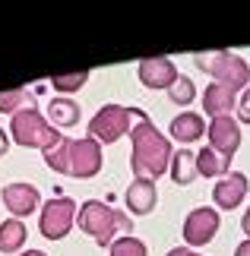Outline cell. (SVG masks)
Listing matches in <instances>:
<instances>
[{
  "instance_id": "cell-23",
  "label": "cell",
  "mask_w": 250,
  "mask_h": 256,
  "mask_svg": "<svg viewBox=\"0 0 250 256\" xmlns=\"http://www.w3.org/2000/svg\"><path fill=\"white\" fill-rule=\"evenodd\" d=\"M23 102H29V92H26V88H10V92H0V111H7V114L23 111Z\"/></svg>"
},
{
  "instance_id": "cell-15",
  "label": "cell",
  "mask_w": 250,
  "mask_h": 256,
  "mask_svg": "<svg viewBox=\"0 0 250 256\" xmlns=\"http://www.w3.org/2000/svg\"><path fill=\"white\" fill-rule=\"evenodd\" d=\"M203 133H206V120L199 114L184 111V114H177L174 120H171V136H174L177 142H196Z\"/></svg>"
},
{
  "instance_id": "cell-5",
  "label": "cell",
  "mask_w": 250,
  "mask_h": 256,
  "mask_svg": "<svg viewBox=\"0 0 250 256\" xmlns=\"http://www.w3.org/2000/svg\"><path fill=\"white\" fill-rule=\"evenodd\" d=\"M10 133L19 146H32V149H54L61 146V130L51 126L42 117V111L35 108H23V111L13 114V124H10Z\"/></svg>"
},
{
  "instance_id": "cell-18",
  "label": "cell",
  "mask_w": 250,
  "mask_h": 256,
  "mask_svg": "<svg viewBox=\"0 0 250 256\" xmlns=\"http://www.w3.org/2000/svg\"><path fill=\"white\" fill-rule=\"evenodd\" d=\"M228 164H231V158H225L212 146H209V149H199V155H196V171L203 177H222L228 171Z\"/></svg>"
},
{
  "instance_id": "cell-3",
  "label": "cell",
  "mask_w": 250,
  "mask_h": 256,
  "mask_svg": "<svg viewBox=\"0 0 250 256\" xmlns=\"http://www.w3.org/2000/svg\"><path fill=\"white\" fill-rule=\"evenodd\" d=\"M76 222H79V228H83L89 238H95L98 244H114V234H117V231L127 234L130 228H133L124 212H117V209H111L108 202H98V200L83 202V209H79Z\"/></svg>"
},
{
  "instance_id": "cell-2",
  "label": "cell",
  "mask_w": 250,
  "mask_h": 256,
  "mask_svg": "<svg viewBox=\"0 0 250 256\" xmlns=\"http://www.w3.org/2000/svg\"><path fill=\"white\" fill-rule=\"evenodd\" d=\"M45 162L54 171L70 177H95L102 171V142L86 136V140H61V146L42 152Z\"/></svg>"
},
{
  "instance_id": "cell-11",
  "label": "cell",
  "mask_w": 250,
  "mask_h": 256,
  "mask_svg": "<svg viewBox=\"0 0 250 256\" xmlns=\"http://www.w3.org/2000/svg\"><path fill=\"white\" fill-rule=\"evenodd\" d=\"M0 196H4V206L16 215V218L32 215L38 209V202H42V196H38V190L32 184H7Z\"/></svg>"
},
{
  "instance_id": "cell-13",
  "label": "cell",
  "mask_w": 250,
  "mask_h": 256,
  "mask_svg": "<svg viewBox=\"0 0 250 256\" xmlns=\"http://www.w3.org/2000/svg\"><path fill=\"white\" fill-rule=\"evenodd\" d=\"M155 200H158L155 180H133L127 186V209L136 215H149L155 209Z\"/></svg>"
},
{
  "instance_id": "cell-7",
  "label": "cell",
  "mask_w": 250,
  "mask_h": 256,
  "mask_svg": "<svg viewBox=\"0 0 250 256\" xmlns=\"http://www.w3.org/2000/svg\"><path fill=\"white\" fill-rule=\"evenodd\" d=\"M73 215H76V206L73 200H51L45 202L42 209V222H38V228H42V234L48 240H61L70 234V228H73Z\"/></svg>"
},
{
  "instance_id": "cell-12",
  "label": "cell",
  "mask_w": 250,
  "mask_h": 256,
  "mask_svg": "<svg viewBox=\"0 0 250 256\" xmlns=\"http://www.w3.org/2000/svg\"><path fill=\"white\" fill-rule=\"evenodd\" d=\"M244 193H247V177L244 174H225L222 180L215 184L212 200H215L218 209H234V206L244 200Z\"/></svg>"
},
{
  "instance_id": "cell-14",
  "label": "cell",
  "mask_w": 250,
  "mask_h": 256,
  "mask_svg": "<svg viewBox=\"0 0 250 256\" xmlns=\"http://www.w3.org/2000/svg\"><path fill=\"white\" fill-rule=\"evenodd\" d=\"M237 104V98L231 88H225V86H206V92H203V111L206 114H212V117H225V114H231V108Z\"/></svg>"
},
{
  "instance_id": "cell-10",
  "label": "cell",
  "mask_w": 250,
  "mask_h": 256,
  "mask_svg": "<svg viewBox=\"0 0 250 256\" xmlns=\"http://www.w3.org/2000/svg\"><path fill=\"white\" fill-rule=\"evenodd\" d=\"M177 73L174 64L168 57H146L139 60V82L149 86V88H171L177 82Z\"/></svg>"
},
{
  "instance_id": "cell-16",
  "label": "cell",
  "mask_w": 250,
  "mask_h": 256,
  "mask_svg": "<svg viewBox=\"0 0 250 256\" xmlns=\"http://www.w3.org/2000/svg\"><path fill=\"white\" fill-rule=\"evenodd\" d=\"M48 120L51 126H76L79 124V104L70 98H54L48 104Z\"/></svg>"
},
{
  "instance_id": "cell-25",
  "label": "cell",
  "mask_w": 250,
  "mask_h": 256,
  "mask_svg": "<svg viewBox=\"0 0 250 256\" xmlns=\"http://www.w3.org/2000/svg\"><path fill=\"white\" fill-rule=\"evenodd\" d=\"M234 256H250V238H247V240H241V244H237V250H234Z\"/></svg>"
},
{
  "instance_id": "cell-19",
  "label": "cell",
  "mask_w": 250,
  "mask_h": 256,
  "mask_svg": "<svg viewBox=\"0 0 250 256\" xmlns=\"http://www.w3.org/2000/svg\"><path fill=\"white\" fill-rule=\"evenodd\" d=\"M196 174H199V171H196V155L187 152V149L174 152V162H171V177H174V180L181 184V186H187Z\"/></svg>"
},
{
  "instance_id": "cell-22",
  "label": "cell",
  "mask_w": 250,
  "mask_h": 256,
  "mask_svg": "<svg viewBox=\"0 0 250 256\" xmlns=\"http://www.w3.org/2000/svg\"><path fill=\"white\" fill-rule=\"evenodd\" d=\"M86 70H79V73H61V76H51V86L57 88V92H76V88H83L86 82Z\"/></svg>"
},
{
  "instance_id": "cell-20",
  "label": "cell",
  "mask_w": 250,
  "mask_h": 256,
  "mask_svg": "<svg viewBox=\"0 0 250 256\" xmlns=\"http://www.w3.org/2000/svg\"><path fill=\"white\" fill-rule=\"evenodd\" d=\"M111 256H146V244L130 238V234H124L121 240L111 244Z\"/></svg>"
},
{
  "instance_id": "cell-21",
  "label": "cell",
  "mask_w": 250,
  "mask_h": 256,
  "mask_svg": "<svg viewBox=\"0 0 250 256\" xmlns=\"http://www.w3.org/2000/svg\"><path fill=\"white\" fill-rule=\"evenodd\" d=\"M168 95H171L174 104H190V102H193V95H196V86L190 82L187 76H177V82L168 88Z\"/></svg>"
},
{
  "instance_id": "cell-17",
  "label": "cell",
  "mask_w": 250,
  "mask_h": 256,
  "mask_svg": "<svg viewBox=\"0 0 250 256\" xmlns=\"http://www.w3.org/2000/svg\"><path fill=\"white\" fill-rule=\"evenodd\" d=\"M26 244V224L23 218H7L0 224V253H16Z\"/></svg>"
},
{
  "instance_id": "cell-4",
  "label": "cell",
  "mask_w": 250,
  "mask_h": 256,
  "mask_svg": "<svg viewBox=\"0 0 250 256\" xmlns=\"http://www.w3.org/2000/svg\"><path fill=\"white\" fill-rule=\"evenodd\" d=\"M193 60H196V66H199L203 73H209L218 86L231 88V92L250 86V66H247L244 57H237V54H228V51H206V54H196Z\"/></svg>"
},
{
  "instance_id": "cell-27",
  "label": "cell",
  "mask_w": 250,
  "mask_h": 256,
  "mask_svg": "<svg viewBox=\"0 0 250 256\" xmlns=\"http://www.w3.org/2000/svg\"><path fill=\"white\" fill-rule=\"evenodd\" d=\"M241 228H244V231H247V238H250V209H247V212H244V222H241Z\"/></svg>"
},
{
  "instance_id": "cell-8",
  "label": "cell",
  "mask_w": 250,
  "mask_h": 256,
  "mask_svg": "<svg viewBox=\"0 0 250 256\" xmlns=\"http://www.w3.org/2000/svg\"><path fill=\"white\" fill-rule=\"evenodd\" d=\"M206 133H209V142H212L215 152H222L225 158H231L241 146V126L231 114L225 117H212V124H206Z\"/></svg>"
},
{
  "instance_id": "cell-29",
  "label": "cell",
  "mask_w": 250,
  "mask_h": 256,
  "mask_svg": "<svg viewBox=\"0 0 250 256\" xmlns=\"http://www.w3.org/2000/svg\"><path fill=\"white\" fill-rule=\"evenodd\" d=\"M19 256H45L42 250H29V253H19Z\"/></svg>"
},
{
  "instance_id": "cell-28",
  "label": "cell",
  "mask_w": 250,
  "mask_h": 256,
  "mask_svg": "<svg viewBox=\"0 0 250 256\" xmlns=\"http://www.w3.org/2000/svg\"><path fill=\"white\" fill-rule=\"evenodd\" d=\"M187 253H190L187 247H174V250H171V253H168V256H187Z\"/></svg>"
},
{
  "instance_id": "cell-6",
  "label": "cell",
  "mask_w": 250,
  "mask_h": 256,
  "mask_svg": "<svg viewBox=\"0 0 250 256\" xmlns=\"http://www.w3.org/2000/svg\"><path fill=\"white\" fill-rule=\"evenodd\" d=\"M133 111L130 108H121V104H105L102 111L92 117V124H89V133H92V140L98 142H117L127 130H133L130 120H133Z\"/></svg>"
},
{
  "instance_id": "cell-1",
  "label": "cell",
  "mask_w": 250,
  "mask_h": 256,
  "mask_svg": "<svg viewBox=\"0 0 250 256\" xmlns=\"http://www.w3.org/2000/svg\"><path fill=\"white\" fill-rule=\"evenodd\" d=\"M136 114V126L130 130V140H133V158H130V168H133L136 180H155V177H162L168 171V164H171V146L162 133L152 126L146 114Z\"/></svg>"
},
{
  "instance_id": "cell-9",
  "label": "cell",
  "mask_w": 250,
  "mask_h": 256,
  "mask_svg": "<svg viewBox=\"0 0 250 256\" xmlns=\"http://www.w3.org/2000/svg\"><path fill=\"white\" fill-rule=\"evenodd\" d=\"M218 231V212L215 209H193L187 215L184 222V240L190 244V247H203V244H209L215 238Z\"/></svg>"
},
{
  "instance_id": "cell-26",
  "label": "cell",
  "mask_w": 250,
  "mask_h": 256,
  "mask_svg": "<svg viewBox=\"0 0 250 256\" xmlns=\"http://www.w3.org/2000/svg\"><path fill=\"white\" fill-rule=\"evenodd\" d=\"M7 146H10V140H7V133L0 130V155H7Z\"/></svg>"
},
{
  "instance_id": "cell-30",
  "label": "cell",
  "mask_w": 250,
  "mask_h": 256,
  "mask_svg": "<svg viewBox=\"0 0 250 256\" xmlns=\"http://www.w3.org/2000/svg\"><path fill=\"white\" fill-rule=\"evenodd\" d=\"M187 256H199V253H187Z\"/></svg>"
},
{
  "instance_id": "cell-24",
  "label": "cell",
  "mask_w": 250,
  "mask_h": 256,
  "mask_svg": "<svg viewBox=\"0 0 250 256\" xmlns=\"http://www.w3.org/2000/svg\"><path fill=\"white\" fill-rule=\"evenodd\" d=\"M237 111H241V120L250 124V86L244 88V95L237 98Z\"/></svg>"
}]
</instances>
